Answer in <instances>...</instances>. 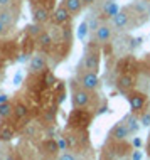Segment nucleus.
<instances>
[{"label":"nucleus","instance_id":"nucleus-1","mask_svg":"<svg viewBox=\"0 0 150 160\" xmlns=\"http://www.w3.org/2000/svg\"><path fill=\"white\" fill-rule=\"evenodd\" d=\"M96 96H98L96 91H89V89L84 88V86H81L78 81H71V103H72V108H89V110H91V105H93V108H96V103H95Z\"/></svg>","mask_w":150,"mask_h":160},{"label":"nucleus","instance_id":"nucleus-2","mask_svg":"<svg viewBox=\"0 0 150 160\" xmlns=\"http://www.w3.org/2000/svg\"><path fill=\"white\" fill-rule=\"evenodd\" d=\"M95 111L89 108H72L68 116V128L71 130H88L95 118Z\"/></svg>","mask_w":150,"mask_h":160},{"label":"nucleus","instance_id":"nucleus-3","mask_svg":"<svg viewBox=\"0 0 150 160\" xmlns=\"http://www.w3.org/2000/svg\"><path fill=\"white\" fill-rule=\"evenodd\" d=\"M127 101H128V105H130V110H132V113L137 115V116H140L143 113L145 110H147V106L150 105V99L148 96L145 94L143 91H140V89H132V91H128L127 94Z\"/></svg>","mask_w":150,"mask_h":160},{"label":"nucleus","instance_id":"nucleus-4","mask_svg":"<svg viewBox=\"0 0 150 160\" xmlns=\"http://www.w3.org/2000/svg\"><path fill=\"white\" fill-rule=\"evenodd\" d=\"M105 152H108L111 158L130 157V155L133 153V145L128 140H108L105 145Z\"/></svg>","mask_w":150,"mask_h":160},{"label":"nucleus","instance_id":"nucleus-5","mask_svg":"<svg viewBox=\"0 0 150 160\" xmlns=\"http://www.w3.org/2000/svg\"><path fill=\"white\" fill-rule=\"evenodd\" d=\"M113 29H118V31H127L130 27H137L135 22L132 20V14H130V8H122L118 10L117 15H113L110 19Z\"/></svg>","mask_w":150,"mask_h":160},{"label":"nucleus","instance_id":"nucleus-6","mask_svg":"<svg viewBox=\"0 0 150 160\" xmlns=\"http://www.w3.org/2000/svg\"><path fill=\"white\" fill-rule=\"evenodd\" d=\"M31 7H32V19H34V24L44 25V24L51 22V17H52V14H51V8L46 5V3H41V2L32 0Z\"/></svg>","mask_w":150,"mask_h":160},{"label":"nucleus","instance_id":"nucleus-7","mask_svg":"<svg viewBox=\"0 0 150 160\" xmlns=\"http://www.w3.org/2000/svg\"><path fill=\"white\" fill-rule=\"evenodd\" d=\"M78 83L81 86H84L89 91H98L101 86V81H100V76L98 72H91V71H81L78 69Z\"/></svg>","mask_w":150,"mask_h":160},{"label":"nucleus","instance_id":"nucleus-8","mask_svg":"<svg viewBox=\"0 0 150 160\" xmlns=\"http://www.w3.org/2000/svg\"><path fill=\"white\" fill-rule=\"evenodd\" d=\"M100 64H101V56L98 51H88L84 54L83 61L78 66L81 71H91V72H100Z\"/></svg>","mask_w":150,"mask_h":160},{"label":"nucleus","instance_id":"nucleus-9","mask_svg":"<svg viewBox=\"0 0 150 160\" xmlns=\"http://www.w3.org/2000/svg\"><path fill=\"white\" fill-rule=\"evenodd\" d=\"M115 86H117L118 91L122 93H128L132 89L137 88V74H130V72H120L115 79Z\"/></svg>","mask_w":150,"mask_h":160},{"label":"nucleus","instance_id":"nucleus-10","mask_svg":"<svg viewBox=\"0 0 150 160\" xmlns=\"http://www.w3.org/2000/svg\"><path fill=\"white\" fill-rule=\"evenodd\" d=\"M19 15H20L19 3H14V5H8V7H0V20L12 25V27H15Z\"/></svg>","mask_w":150,"mask_h":160},{"label":"nucleus","instance_id":"nucleus-11","mask_svg":"<svg viewBox=\"0 0 150 160\" xmlns=\"http://www.w3.org/2000/svg\"><path fill=\"white\" fill-rule=\"evenodd\" d=\"M48 54L46 52H37L36 56H32L31 58V62H29V71H31V74H42V72L48 69Z\"/></svg>","mask_w":150,"mask_h":160},{"label":"nucleus","instance_id":"nucleus-12","mask_svg":"<svg viewBox=\"0 0 150 160\" xmlns=\"http://www.w3.org/2000/svg\"><path fill=\"white\" fill-rule=\"evenodd\" d=\"M71 19H72L71 12L61 3V5L56 7V10L52 12V17H51V24L56 25V27H62V25H68V24H69Z\"/></svg>","mask_w":150,"mask_h":160},{"label":"nucleus","instance_id":"nucleus-13","mask_svg":"<svg viewBox=\"0 0 150 160\" xmlns=\"http://www.w3.org/2000/svg\"><path fill=\"white\" fill-rule=\"evenodd\" d=\"M130 135H132V132H130V128H128L127 122L122 120V122L115 123L113 127H111L110 133H108V140H127Z\"/></svg>","mask_w":150,"mask_h":160},{"label":"nucleus","instance_id":"nucleus-14","mask_svg":"<svg viewBox=\"0 0 150 160\" xmlns=\"http://www.w3.org/2000/svg\"><path fill=\"white\" fill-rule=\"evenodd\" d=\"M95 39H96L98 44H101V46L111 42V39H113V25L101 22L100 25H98L96 32H95Z\"/></svg>","mask_w":150,"mask_h":160},{"label":"nucleus","instance_id":"nucleus-15","mask_svg":"<svg viewBox=\"0 0 150 160\" xmlns=\"http://www.w3.org/2000/svg\"><path fill=\"white\" fill-rule=\"evenodd\" d=\"M117 69H118V74L120 72H130V74H137L138 71V62L133 56H125L122 58L117 64Z\"/></svg>","mask_w":150,"mask_h":160},{"label":"nucleus","instance_id":"nucleus-16","mask_svg":"<svg viewBox=\"0 0 150 160\" xmlns=\"http://www.w3.org/2000/svg\"><path fill=\"white\" fill-rule=\"evenodd\" d=\"M12 115H14V118L17 122H24V120H27L29 115H31V108H29V105L25 101H22V99H15Z\"/></svg>","mask_w":150,"mask_h":160},{"label":"nucleus","instance_id":"nucleus-17","mask_svg":"<svg viewBox=\"0 0 150 160\" xmlns=\"http://www.w3.org/2000/svg\"><path fill=\"white\" fill-rule=\"evenodd\" d=\"M52 44H54V37H52V34H51L49 31H46V29H42L41 34L36 37V46L39 47L42 52H48L51 47H52Z\"/></svg>","mask_w":150,"mask_h":160},{"label":"nucleus","instance_id":"nucleus-18","mask_svg":"<svg viewBox=\"0 0 150 160\" xmlns=\"http://www.w3.org/2000/svg\"><path fill=\"white\" fill-rule=\"evenodd\" d=\"M15 138V127L12 123H8L7 120H0V142L7 143Z\"/></svg>","mask_w":150,"mask_h":160},{"label":"nucleus","instance_id":"nucleus-19","mask_svg":"<svg viewBox=\"0 0 150 160\" xmlns=\"http://www.w3.org/2000/svg\"><path fill=\"white\" fill-rule=\"evenodd\" d=\"M59 143L56 140H52V138H49V140H46L44 143H42V155L44 157H48V158H51V157H56V155L59 153Z\"/></svg>","mask_w":150,"mask_h":160},{"label":"nucleus","instance_id":"nucleus-20","mask_svg":"<svg viewBox=\"0 0 150 160\" xmlns=\"http://www.w3.org/2000/svg\"><path fill=\"white\" fill-rule=\"evenodd\" d=\"M118 5H117V2L115 0H106L105 3H103V8H101V15L103 17H106V19H111L113 15H117L118 14Z\"/></svg>","mask_w":150,"mask_h":160},{"label":"nucleus","instance_id":"nucleus-21","mask_svg":"<svg viewBox=\"0 0 150 160\" xmlns=\"http://www.w3.org/2000/svg\"><path fill=\"white\" fill-rule=\"evenodd\" d=\"M62 5L71 12L72 17H74V15L81 14V10H83L84 3H83V0H62Z\"/></svg>","mask_w":150,"mask_h":160},{"label":"nucleus","instance_id":"nucleus-22","mask_svg":"<svg viewBox=\"0 0 150 160\" xmlns=\"http://www.w3.org/2000/svg\"><path fill=\"white\" fill-rule=\"evenodd\" d=\"M41 83H42V86H46L48 89H52L54 86L58 84V79H56V76H54L52 71L46 69V71L41 74Z\"/></svg>","mask_w":150,"mask_h":160},{"label":"nucleus","instance_id":"nucleus-23","mask_svg":"<svg viewBox=\"0 0 150 160\" xmlns=\"http://www.w3.org/2000/svg\"><path fill=\"white\" fill-rule=\"evenodd\" d=\"M12 111H14V103L12 101L0 103V120H8L12 116Z\"/></svg>","mask_w":150,"mask_h":160},{"label":"nucleus","instance_id":"nucleus-24","mask_svg":"<svg viewBox=\"0 0 150 160\" xmlns=\"http://www.w3.org/2000/svg\"><path fill=\"white\" fill-rule=\"evenodd\" d=\"M58 160H78L74 152H71V150H62L61 153L58 155Z\"/></svg>","mask_w":150,"mask_h":160},{"label":"nucleus","instance_id":"nucleus-25","mask_svg":"<svg viewBox=\"0 0 150 160\" xmlns=\"http://www.w3.org/2000/svg\"><path fill=\"white\" fill-rule=\"evenodd\" d=\"M138 120H140V125H142V127L150 128V110H145L143 113L138 116Z\"/></svg>","mask_w":150,"mask_h":160},{"label":"nucleus","instance_id":"nucleus-26","mask_svg":"<svg viewBox=\"0 0 150 160\" xmlns=\"http://www.w3.org/2000/svg\"><path fill=\"white\" fill-rule=\"evenodd\" d=\"M12 25H8V24H5V22H2L0 20V37H5V36H8V34L12 32Z\"/></svg>","mask_w":150,"mask_h":160},{"label":"nucleus","instance_id":"nucleus-27","mask_svg":"<svg viewBox=\"0 0 150 160\" xmlns=\"http://www.w3.org/2000/svg\"><path fill=\"white\" fill-rule=\"evenodd\" d=\"M88 32H89V29H88V22H81V25L78 27V37H79V39H84Z\"/></svg>","mask_w":150,"mask_h":160},{"label":"nucleus","instance_id":"nucleus-28","mask_svg":"<svg viewBox=\"0 0 150 160\" xmlns=\"http://www.w3.org/2000/svg\"><path fill=\"white\" fill-rule=\"evenodd\" d=\"M14 3H19V0H0V7H8Z\"/></svg>","mask_w":150,"mask_h":160},{"label":"nucleus","instance_id":"nucleus-29","mask_svg":"<svg viewBox=\"0 0 150 160\" xmlns=\"http://www.w3.org/2000/svg\"><path fill=\"white\" fill-rule=\"evenodd\" d=\"M145 155L150 158V132H148V138H147V143H145Z\"/></svg>","mask_w":150,"mask_h":160},{"label":"nucleus","instance_id":"nucleus-30","mask_svg":"<svg viewBox=\"0 0 150 160\" xmlns=\"http://www.w3.org/2000/svg\"><path fill=\"white\" fill-rule=\"evenodd\" d=\"M95 2H98V0H83V3H84V7L86 5H93Z\"/></svg>","mask_w":150,"mask_h":160},{"label":"nucleus","instance_id":"nucleus-31","mask_svg":"<svg viewBox=\"0 0 150 160\" xmlns=\"http://www.w3.org/2000/svg\"><path fill=\"white\" fill-rule=\"evenodd\" d=\"M5 101H8V96L7 94H2V96H0V103H5Z\"/></svg>","mask_w":150,"mask_h":160},{"label":"nucleus","instance_id":"nucleus-32","mask_svg":"<svg viewBox=\"0 0 150 160\" xmlns=\"http://www.w3.org/2000/svg\"><path fill=\"white\" fill-rule=\"evenodd\" d=\"M110 160H128V157H115V158H110Z\"/></svg>","mask_w":150,"mask_h":160},{"label":"nucleus","instance_id":"nucleus-33","mask_svg":"<svg viewBox=\"0 0 150 160\" xmlns=\"http://www.w3.org/2000/svg\"><path fill=\"white\" fill-rule=\"evenodd\" d=\"M0 78H2V72H0Z\"/></svg>","mask_w":150,"mask_h":160},{"label":"nucleus","instance_id":"nucleus-34","mask_svg":"<svg viewBox=\"0 0 150 160\" xmlns=\"http://www.w3.org/2000/svg\"><path fill=\"white\" fill-rule=\"evenodd\" d=\"M0 160H2V158H0Z\"/></svg>","mask_w":150,"mask_h":160}]
</instances>
